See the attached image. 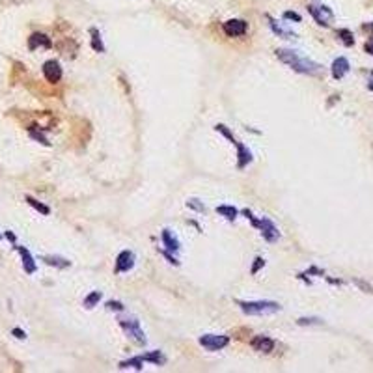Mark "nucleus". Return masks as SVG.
<instances>
[{
	"label": "nucleus",
	"mask_w": 373,
	"mask_h": 373,
	"mask_svg": "<svg viewBox=\"0 0 373 373\" xmlns=\"http://www.w3.org/2000/svg\"><path fill=\"white\" fill-rule=\"evenodd\" d=\"M276 56L280 62H284L286 65L297 71V73L302 75H317L321 71V65L310 58H306L304 54H300L298 51H293V49H278L276 51Z\"/></svg>",
	"instance_id": "f257e3e1"
},
{
	"label": "nucleus",
	"mask_w": 373,
	"mask_h": 373,
	"mask_svg": "<svg viewBox=\"0 0 373 373\" xmlns=\"http://www.w3.org/2000/svg\"><path fill=\"white\" fill-rule=\"evenodd\" d=\"M241 310L248 316H267V314H275L280 312V304L273 302V300H250V302H239Z\"/></svg>",
	"instance_id": "f03ea898"
},
{
	"label": "nucleus",
	"mask_w": 373,
	"mask_h": 373,
	"mask_svg": "<svg viewBox=\"0 0 373 373\" xmlns=\"http://www.w3.org/2000/svg\"><path fill=\"white\" fill-rule=\"evenodd\" d=\"M245 215L247 217H250V220H252V224L258 228L259 231H261V235H263V239H267L269 243H275L278 237H280V231H278V228H276L275 224L270 222L269 218H259V220H256V218H252V215L248 211H245Z\"/></svg>",
	"instance_id": "7ed1b4c3"
},
{
	"label": "nucleus",
	"mask_w": 373,
	"mask_h": 373,
	"mask_svg": "<svg viewBox=\"0 0 373 373\" xmlns=\"http://www.w3.org/2000/svg\"><path fill=\"white\" fill-rule=\"evenodd\" d=\"M120 325L125 330L127 336L134 340L137 344H146V334L140 328V321H137L134 317H120Z\"/></svg>",
	"instance_id": "20e7f679"
},
{
	"label": "nucleus",
	"mask_w": 373,
	"mask_h": 373,
	"mask_svg": "<svg viewBox=\"0 0 373 373\" xmlns=\"http://www.w3.org/2000/svg\"><path fill=\"white\" fill-rule=\"evenodd\" d=\"M308 12L314 19H316L317 24H321V26H330L334 23V13L332 10L325 4H312L308 6Z\"/></svg>",
	"instance_id": "39448f33"
},
{
	"label": "nucleus",
	"mask_w": 373,
	"mask_h": 373,
	"mask_svg": "<svg viewBox=\"0 0 373 373\" xmlns=\"http://www.w3.org/2000/svg\"><path fill=\"white\" fill-rule=\"evenodd\" d=\"M228 344H230V338L222 334H204L200 338V345L207 351H220Z\"/></svg>",
	"instance_id": "423d86ee"
},
{
	"label": "nucleus",
	"mask_w": 373,
	"mask_h": 373,
	"mask_svg": "<svg viewBox=\"0 0 373 373\" xmlns=\"http://www.w3.org/2000/svg\"><path fill=\"white\" fill-rule=\"evenodd\" d=\"M224 32L226 36H230V38H239V36H245L248 30V24L241 19H230V21H226L224 23Z\"/></svg>",
	"instance_id": "0eeeda50"
},
{
	"label": "nucleus",
	"mask_w": 373,
	"mask_h": 373,
	"mask_svg": "<svg viewBox=\"0 0 373 373\" xmlns=\"http://www.w3.org/2000/svg\"><path fill=\"white\" fill-rule=\"evenodd\" d=\"M43 75H45V79L52 84H56L60 79H62V67H60V63L56 60H49V62L43 63Z\"/></svg>",
	"instance_id": "6e6552de"
},
{
	"label": "nucleus",
	"mask_w": 373,
	"mask_h": 373,
	"mask_svg": "<svg viewBox=\"0 0 373 373\" xmlns=\"http://www.w3.org/2000/svg\"><path fill=\"white\" fill-rule=\"evenodd\" d=\"M134 267V254L131 250H123L120 252L118 259H116V270L118 273H127V270H131Z\"/></svg>",
	"instance_id": "1a4fd4ad"
},
{
	"label": "nucleus",
	"mask_w": 373,
	"mask_h": 373,
	"mask_svg": "<svg viewBox=\"0 0 373 373\" xmlns=\"http://www.w3.org/2000/svg\"><path fill=\"white\" fill-rule=\"evenodd\" d=\"M349 69H351V65H349V60H347V58H344V56L336 58L332 62V77L340 81V79H344L345 75L349 73Z\"/></svg>",
	"instance_id": "9d476101"
},
{
	"label": "nucleus",
	"mask_w": 373,
	"mask_h": 373,
	"mask_svg": "<svg viewBox=\"0 0 373 373\" xmlns=\"http://www.w3.org/2000/svg\"><path fill=\"white\" fill-rule=\"evenodd\" d=\"M250 345H252L254 351H259V353H270V351L275 349V340L267 338V336H256Z\"/></svg>",
	"instance_id": "9b49d317"
},
{
	"label": "nucleus",
	"mask_w": 373,
	"mask_h": 373,
	"mask_svg": "<svg viewBox=\"0 0 373 373\" xmlns=\"http://www.w3.org/2000/svg\"><path fill=\"white\" fill-rule=\"evenodd\" d=\"M162 243H164V247H166L170 252H179V250H181V243H179V239L174 235L170 230L162 231Z\"/></svg>",
	"instance_id": "f8f14e48"
},
{
	"label": "nucleus",
	"mask_w": 373,
	"mask_h": 373,
	"mask_svg": "<svg viewBox=\"0 0 373 373\" xmlns=\"http://www.w3.org/2000/svg\"><path fill=\"white\" fill-rule=\"evenodd\" d=\"M28 47H30V51H36L38 47L49 49V47H52V43L45 34H32L30 36V40H28Z\"/></svg>",
	"instance_id": "ddd939ff"
},
{
	"label": "nucleus",
	"mask_w": 373,
	"mask_h": 373,
	"mask_svg": "<svg viewBox=\"0 0 373 373\" xmlns=\"http://www.w3.org/2000/svg\"><path fill=\"white\" fill-rule=\"evenodd\" d=\"M17 252L21 254V258H23V267L24 270L28 273V275H32V273H36V263H34V258L30 256V252L26 250V248L23 247H17Z\"/></svg>",
	"instance_id": "4468645a"
},
{
	"label": "nucleus",
	"mask_w": 373,
	"mask_h": 373,
	"mask_svg": "<svg viewBox=\"0 0 373 373\" xmlns=\"http://www.w3.org/2000/svg\"><path fill=\"white\" fill-rule=\"evenodd\" d=\"M144 362H151V364H155V366H162L164 362H166V356L162 355L161 351H151V353H146V355H140Z\"/></svg>",
	"instance_id": "2eb2a0df"
},
{
	"label": "nucleus",
	"mask_w": 373,
	"mask_h": 373,
	"mask_svg": "<svg viewBox=\"0 0 373 373\" xmlns=\"http://www.w3.org/2000/svg\"><path fill=\"white\" fill-rule=\"evenodd\" d=\"M267 19H269L270 28H273V32H275V34L282 36V38H287V40H289V38H295V34H293L291 30H287L286 26H282V24H278V21H275V19H273V17H267Z\"/></svg>",
	"instance_id": "dca6fc26"
},
{
	"label": "nucleus",
	"mask_w": 373,
	"mask_h": 373,
	"mask_svg": "<svg viewBox=\"0 0 373 373\" xmlns=\"http://www.w3.org/2000/svg\"><path fill=\"white\" fill-rule=\"evenodd\" d=\"M217 213H218V215H222V217H226L228 220H233V218L239 215V211H237L233 206H218Z\"/></svg>",
	"instance_id": "f3484780"
},
{
	"label": "nucleus",
	"mask_w": 373,
	"mask_h": 373,
	"mask_svg": "<svg viewBox=\"0 0 373 373\" xmlns=\"http://www.w3.org/2000/svg\"><path fill=\"white\" fill-rule=\"evenodd\" d=\"M101 298H103V293H101V291H92L86 298H84V308H88V310H90V308H93V306H97V302L101 300Z\"/></svg>",
	"instance_id": "a211bd4d"
},
{
	"label": "nucleus",
	"mask_w": 373,
	"mask_h": 373,
	"mask_svg": "<svg viewBox=\"0 0 373 373\" xmlns=\"http://www.w3.org/2000/svg\"><path fill=\"white\" fill-rule=\"evenodd\" d=\"M142 364H144L142 358H140V356H134V358H131V360L121 362L120 367H121V369H127V367H134V369H142Z\"/></svg>",
	"instance_id": "6ab92c4d"
},
{
	"label": "nucleus",
	"mask_w": 373,
	"mask_h": 373,
	"mask_svg": "<svg viewBox=\"0 0 373 373\" xmlns=\"http://www.w3.org/2000/svg\"><path fill=\"white\" fill-rule=\"evenodd\" d=\"M90 34L93 36V38H92V47H93V49H95V51L103 52V51H105V47H103V41H101V34H99V32H97V30H95V28L90 30Z\"/></svg>",
	"instance_id": "aec40b11"
},
{
	"label": "nucleus",
	"mask_w": 373,
	"mask_h": 373,
	"mask_svg": "<svg viewBox=\"0 0 373 373\" xmlns=\"http://www.w3.org/2000/svg\"><path fill=\"white\" fill-rule=\"evenodd\" d=\"M26 201H28V204H30V206H32V207H34V209H38V211H40V213H43V215H49V213H51V209H49V207L43 206L41 201L34 200V198H30V196H26Z\"/></svg>",
	"instance_id": "412c9836"
},
{
	"label": "nucleus",
	"mask_w": 373,
	"mask_h": 373,
	"mask_svg": "<svg viewBox=\"0 0 373 373\" xmlns=\"http://www.w3.org/2000/svg\"><path fill=\"white\" fill-rule=\"evenodd\" d=\"M338 36H340V40L344 41L347 47H351L353 43H355V40H353V34H351L349 30H338Z\"/></svg>",
	"instance_id": "4be33fe9"
},
{
	"label": "nucleus",
	"mask_w": 373,
	"mask_h": 373,
	"mask_svg": "<svg viewBox=\"0 0 373 373\" xmlns=\"http://www.w3.org/2000/svg\"><path fill=\"white\" fill-rule=\"evenodd\" d=\"M45 261L49 265H56V267H67L69 261L67 259H62V258H52V256H47Z\"/></svg>",
	"instance_id": "5701e85b"
},
{
	"label": "nucleus",
	"mask_w": 373,
	"mask_h": 373,
	"mask_svg": "<svg viewBox=\"0 0 373 373\" xmlns=\"http://www.w3.org/2000/svg\"><path fill=\"white\" fill-rule=\"evenodd\" d=\"M187 206L192 207V209H196V211H200V213H206V207L201 206L200 200H196V198H192V200L187 201Z\"/></svg>",
	"instance_id": "b1692460"
},
{
	"label": "nucleus",
	"mask_w": 373,
	"mask_h": 373,
	"mask_svg": "<svg viewBox=\"0 0 373 373\" xmlns=\"http://www.w3.org/2000/svg\"><path fill=\"white\" fill-rule=\"evenodd\" d=\"M284 19H287V21H295V23H300V21H302V17L295 12H286L284 13Z\"/></svg>",
	"instance_id": "393cba45"
},
{
	"label": "nucleus",
	"mask_w": 373,
	"mask_h": 373,
	"mask_svg": "<svg viewBox=\"0 0 373 373\" xmlns=\"http://www.w3.org/2000/svg\"><path fill=\"white\" fill-rule=\"evenodd\" d=\"M107 308H109V310H123V304H121V302L110 300V302H107Z\"/></svg>",
	"instance_id": "a878e982"
},
{
	"label": "nucleus",
	"mask_w": 373,
	"mask_h": 373,
	"mask_svg": "<svg viewBox=\"0 0 373 373\" xmlns=\"http://www.w3.org/2000/svg\"><path fill=\"white\" fill-rule=\"evenodd\" d=\"M261 265H265V261L261 258H258V259H256V265H254V269H252V275H256V273H258Z\"/></svg>",
	"instance_id": "bb28decb"
},
{
	"label": "nucleus",
	"mask_w": 373,
	"mask_h": 373,
	"mask_svg": "<svg viewBox=\"0 0 373 373\" xmlns=\"http://www.w3.org/2000/svg\"><path fill=\"white\" fill-rule=\"evenodd\" d=\"M308 323H321V321L319 319H304V317L298 319V325H308Z\"/></svg>",
	"instance_id": "cd10ccee"
},
{
	"label": "nucleus",
	"mask_w": 373,
	"mask_h": 373,
	"mask_svg": "<svg viewBox=\"0 0 373 373\" xmlns=\"http://www.w3.org/2000/svg\"><path fill=\"white\" fill-rule=\"evenodd\" d=\"M367 88L373 92V71H369V75H367Z\"/></svg>",
	"instance_id": "c85d7f7f"
},
{
	"label": "nucleus",
	"mask_w": 373,
	"mask_h": 373,
	"mask_svg": "<svg viewBox=\"0 0 373 373\" xmlns=\"http://www.w3.org/2000/svg\"><path fill=\"white\" fill-rule=\"evenodd\" d=\"M366 52H369V54L373 56V38L366 43Z\"/></svg>",
	"instance_id": "c756f323"
},
{
	"label": "nucleus",
	"mask_w": 373,
	"mask_h": 373,
	"mask_svg": "<svg viewBox=\"0 0 373 373\" xmlns=\"http://www.w3.org/2000/svg\"><path fill=\"white\" fill-rule=\"evenodd\" d=\"M13 334H17V338H24V332H23V330H19V328H15V330H13Z\"/></svg>",
	"instance_id": "7c9ffc66"
}]
</instances>
